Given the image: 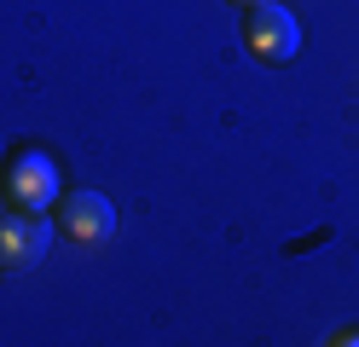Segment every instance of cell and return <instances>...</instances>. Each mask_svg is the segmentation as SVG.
I'll return each instance as SVG.
<instances>
[{
  "label": "cell",
  "mask_w": 359,
  "mask_h": 347,
  "mask_svg": "<svg viewBox=\"0 0 359 347\" xmlns=\"http://www.w3.org/2000/svg\"><path fill=\"white\" fill-rule=\"evenodd\" d=\"M0 197H6L18 215H47L58 208L64 185H58V162L41 151V145H18L0 168Z\"/></svg>",
  "instance_id": "obj_1"
},
{
  "label": "cell",
  "mask_w": 359,
  "mask_h": 347,
  "mask_svg": "<svg viewBox=\"0 0 359 347\" xmlns=\"http://www.w3.org/2000/svg\"><path fill=\"white\" fill-rule=\"evenodd\" d=\"M53 226H58V238L64 243H76V249H104L110 238H116V208H110L104 191H64L58 208H53Z\"/></svg>",
  "instance_id": "obj_2"
},
{
  "label": "cell",
  "mask_w": 359,
  "mask_h": 347,
  "mask_svg": "<svg viewBox=\"0 0 359 347\" xmlns=\"http://www.w3.org/2000/svg\"><path fill=\"white\" fill-rule=\"evenodd\" d=\"M238 35H243V46H250L261 64H290V58L302 53V23L290 18L278 0H250Z\"/></svg>",
  "instance_id": "obj_3"
},
{
  "label": "cell",
  "mask_w": 359,
  "mask_h": 347,
  "mask_svg": "<svg viewBox=\"0 0 359 347\" xmlns=\"http://www.w3.org/2000/svg\"><path fill=\"white\" fill-rule=\"evenodd\" d=\"M53 220L47 215H0V272H29L47 261V249H53Z\"/></svg>",
  "instance_id": "obj_4"
},
{
  "label": "cell",
  "mask_w": 359,
  "mask_h": 347,
  "mask_svg": "<svg viewBox=\"0 0 359 347\" xmlns=\"http://www.w3.org/2000/svg\"><path fill=\"white\" fill-rule=\"evenodd\" d=\"M330 347H359V330H348V336H336Z\"/></svg>",
  "instance_id": "obj_5"
},
{
  "label": "cell",
  "mask_w": 359,
  "mask_h": 347,
  "mask_svg": "<svg viewBox=\"0 0 359 347\" xmlns=\"http://www.w3.org/2000/svg\"><path fill=\"white\" fill-rule=\"evenodd\" d=\"M232 6H250V0H232Z\"/></svg>",
  "instance_id": "obj_6"
}]
</instances>
